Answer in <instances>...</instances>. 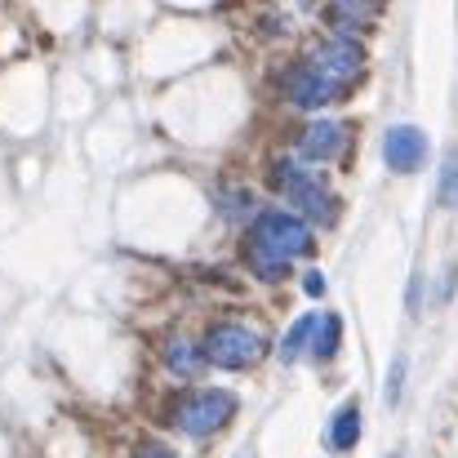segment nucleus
<instances>
[{"label":"nucleus","mask_w":458,"mask_h":458,"mask_svg":"<svg viewBox=\"0 0 458 458\" xmlns=\"http://www.w3.org/2000/svg\"><path fill=\"white\" fill-rule=\"evenodd\" d=\"M311 254V232L294 214H263L250 232V263L263 281H281L294 259Z\"/></svg>","instance_id":"f257e3e1"},{"label":"nucleus","mask_w":458,"mask_h":458,"mask_svg":"<svg viewBox=\"0 0 458 458\" xmlns=\"http://www.w3.org/2000/svg\"><path fill=\"white\" fill-rule=\"evenodd\" d=\"M276 187L290 196L294 209H303L307 218H316V223H334V218H338V200H334V191L325 187V178H316L299 160H281V165H276Z\"/></svg>","instance_id":"f03ea898"},{"label":"nucleus","mask_w":458,"mask_h":458,"mask_svg":"<svg viewBox=\"0 0 458 458\" xmlns=\"http://www.w3.org/2000/svg\"><path fill=\"white\" fill-rule=\"evenodd\" d=\"M267 352V338L241 320H227V325H214L209 338H205V360L223 365V369H245L254 360H263Z\"/></svg>","instance_id":"7ed1b4c3"},{"label":"nucleus","mask_w":458,"mask_h":458,"mask_svg":"<svg viewBox=\"0 0 458 458\" xmlns=\"http://www.w3.org/2000/svg\"><path fill=\"white\" fill-rule=\"evenodd\" d=\"M232 414H236V396L223 392V387H209V392H196V396L182 401V410H178V428H182L187 437H209V432L227 428Z\"/></svg>","instance_id":"20e7f679"},{"label":"nucleus","mask_w":458,"mask_h":458,"mask_svg":"<svg viewBox=\"0 0 458 458\" xmlns=\"http://www.w3.org/2000/svg\"><path fill=\"white\" fill-rule=\"evenodd\" d=\"M428 148L432 143H428V134L419 125H392L383 134V160H387L392 174H414L428 160Z\"/></svg>","instance_id":"39448f33"},{"label":"nucleus","mask_w":458,"mask_h":458,"mask_svg":"<svg viewBox=\"0 0 458 458\" xmlns=\"http://www.w3.org/2000/svg\"><path fill=\"white\" fill-rule=\"evenodd\" d=\"M343 89H347V85H338L334 76H325L320 67H311V63H307L303 72L294 76V85H290V98H294L303 112H320V107H329Z\"/></svg>","instance_id":"423d86ee"},{"label":"nucleus","mask_w":458,"mask_h":458,"mask_svg":"<svg viewBox=\"0 0 458 458\" xmlns=\"http://www.w3.org/2000/svg\"><path fill=\"white\" fill-rule=\"evenodd\" d=\"M347 148V130L338 125V121H329V116H320V121H311L303 134H299V156L303 160H334V156H343Z\"/></svg>","instance_id":"0eeeda50"},{"label":"nucleus","mask_w":458,"mask_h":458,"mask_svg":"<svg viewBox=\"0 0 458 458\" xmlns=\"http://www.w3.org/2000/svg\"><path fill=\"white\" fill-rule=\"evenodd\" d=\"M311 67H320L325 76H334L338 85H347L360 72V45H356V36H338V40L320 45L316 58H311Z\"/></svg>","instance_id":"6e6552de"},{"label":"nucleus","mask_w":458,"mask_h":458,"mask_svg":"<svg viewBox=\"0 0 458 458\" xmlns=\"http://www.w3.org/2000/svg\"><path fill=\"white\" fill-rule=\"evenodd\" d=\"M329 450H352L356 441H360V405L356 401H347L334 419H329Z\"/></svg>","instance_id":"1a4fd4ad"},{"label":"nucleus","mask_w":458,"mask_h":458,"mask_svg":"<svg viewBox=\"0 0 458 458\" xmlns=\"http://www.w3.org/2000/svg\"><path fill=\"white\" fill-rule=\"evenodd\" d=\"M165 365L178 374V378H191V374H200V356H196V347L187 343V338H174L169 347H165Z\"/></svg>","instance_id":"9d476101"},{"label":"nucleus","mask_w":458,"mask_h":458,"mask_svg":"<svg viewBox=\"0 0 458 458\" xmlns=\"http://www.w3.org/2000/svg\"><path fill=\"white\" fill-rule=\"evenodd\" d=\"M338 338H343V320H338V316H325V320L316 325V338H311V356H316V360H329V356L338 352Z\"/></svg>","instance_id":"9b49d317"},{"label":"nucleus","mask_w":458,"mask_h":458,"mask_svg":"<svg viewBox=\"0 0 458 458\" xmlns=\"http://www.w3.org/2000/svg\"><path fill=\"white\" fill-rule=\"evenodd\" d=\"M316 325H320V316H299V320H294V329H290L285 343H281V356H285V360H294L307 338H316Z\"/></svg>","instance_id":"f8f14e48"},{"label":"nucleus","mask_w":458,"mask_h":458,"mask_svg":"<svg viewBox=\"0 0 458 458\" xmlns=\"http://www.w3.org/2000/svg\"><path fill=\"white\" fill-rule=\"evenodd\" d=\"M441 205L458 209V148L445 152V160H441Z\"/></svg>","instance_id":"ddd939ff"},{"label":"nucleus","mask_w":458,"mask_h":458,"mask_svg":"<svg viewBox=\"0 0 458 458\" xmlns=\"http://www.w3.org/2000/svg\"><path fill=\"white\" fill-rule=\"evenodd\" d=\"M401 383H405V360L396 356V360H392V369H387V405H396V401H401Z\"/></svg>","instance_id":"4468645a"},{"label":"nucleus","mask_w":458,"mask_h":458,"mask_svg":"<svg viewBox=\"0 0 458 458\" xmlns=\"http://www.w3.org/2000/svg\"><path fill=\"white\" fill-rule=\"evenodd\" d=\"M303 290L311 294V299H320V294H325V276H320V272H307V276H303Z\"/></svg>","instance_id":"2eb2a0df"},{"label":"nucleus","mask_w":458,"mask_h":458,"mask_svg":"<svg viewBox=\"0 0 458 458\" xmlns=\"http://www.w3.org/2000/svg\"><path fill=\"white\" fill-rule=\"evenodd\" d=\"M139 458H178V454H169L165 445H148V450H143V454H139Z\"/></svg>","instance_id":"dca6fc26"}]
</instances>
